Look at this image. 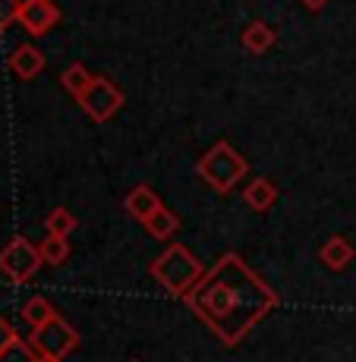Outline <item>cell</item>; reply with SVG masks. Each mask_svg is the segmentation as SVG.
Segmentation results:
<instances>
[{"mask_svg": "<svg viewBox=\"0 0 356 362\" xmlns=\"http://www.w3.org/2000/svg\"><path fill=\"white\" fill-rule=\"evenodd\" d=\"M183 299L224 344H240L246 331L255 328L277 305L271 287H265L234 252L221 255L218 264L205 271Z\"/></svg>", "mask_w": 356, "mask_h": 362, "instance_id": "6da1fadb", "label": "cell"}, {"mask_svg": "<svg viewBox=\"0 0 356 362\" xmlns=\"http://www.w3.org/2000/svg\"><path fill=\"white\" fill-rule=\"evenodd\" d=\"M202 274H205V268L186 246H167L151 262V277L173 296H186L202 281Z\"/></svg>", "mask_w": 356, "mask_h": 362, "instance_id": "7a4b0ae2", "label": "cell"}, {"mask_svg": "<svg viewBox=\"0 0 356 362\" xmlns=\"http://www.w3.org/2000/svg\"><path fill=\"white\" fill-rule=\"evenodd\" d=\"M195 170H199V177L205 180L214 192H230L246 177V158L230 142H214L212 148L202 155V161L195 164Z\"/></svg>", "mask_w": 356, "mask_h": 362, "instance_id": "3957f363", "label": "cell"}, {"mask_svg": "<svg viewBox=\"0 0 356 362\" xmlns=\"http://www.w3.org/2000/svg\"><path fill=\"white\" fill-rule=\"evenodd\" d=\"M29 344L35 346V350H38L41 359L64 362L69 353L79 346V331H76L69 322H64L60 315H54L51 322H45V325H38V328H32Z\"/></svg>", "mask_w": 356, "mask_h": 362, "instance_id": "277c9868", "label": "cell"}, {"mask_svg": "<svg viewBox=\"0 0 356 362\" xmlns=\"http://www.w3.org/2000/svg\"><path fill=\"white\" fill-rule=\"evenodd\" d=\"M41 262V246H32L25 236H13L4 249H0V274H6L13 284H25L38 274Z\"/></svg>", "mask_w": 356, "mask_h": 362, "instance_id": "5b68a950", "label": "cell"}, {"mask_svg": "<svg viewBox=\"0 0 356 362\" xmlns=\"http://www.w3.org/2000/svg\"><path fill=\"white\" fill-rule=\"evenodd\" d=\"M76 101H79V107L86 110L95 123H108L110 117L123 107V92L108 79V76H95V82Z\"/></svg>", "mask_w": 356, "mask_h": 362, "instance_id": "8992f818", "label": "cell"}, {"mask_svg": "<svg viewBox=\"0 0 356 362\" xmlns=\"http://www.w3.org/2000/svg\"><path fill=\"white\" fill-rule=\"evenodd\" d=\"M16 23L23 25L32 38H41L60 23V6L54 0H19Z\"/></svg>", "mask_w": 356, "mask_h": 362, "instance_id": "52a82bcc", "label": "cell"}, {"mask_svg": "<svg viewBox=\"0 0 356 362\" xmlns=\"http://www.w3.org/2000/svg\"><path fill=\"white\" fill-rule=\"evenodd\" d=\"M6 64H10V73L16 76V79L29 82V79H35V76L41 73V69H45V54H41L35 45H19L16 51L10 54Z\"/></svg>", "mask_w": 356, "mask_h": 362, "instance_id": "ba28073f", "label": "cell"}, {"mask_svg": "<svg viewBox=\"0 0 356 362\" xmlns=\"http://www.w3.org/2000/svg\"><path fill=\"white\" fill-rule=\"evenodd\" d=\"M318 259H322L325 268L331 271H344L347 264H350L356 259V249L350 240H344V236H328L325 246L318 249Z\"/></svg>", "mask_w": 356, "mask_h": 362, "instance_id": "9c48e42d", "label": "cell"}, {"mask_svg": "<svg viewBox=\"0 0 356 362\" xmlns=\"http://www.w3.org/2000/svg\"><path fill=\"white\" fill-rule=\"evenodd\" d=\"M275 41H277V32L271 29L265 19H253V23H249L246 29H243V35H240L243 51H249V54L271 51V47H275Z\"/></svg>", "mask_w": 356, "mask_h": 362, "instance_id": "30bf717a", "label": "cell"}, {"mask_svg": "<svg viewBox=\"0 0 356 362\" xmlns=\"http://www.w3.org/2000/svg\"><path fill=\"white\" fill-rule=\"evenodd\" d=\"M123 208H127L136 221H142V224H145V221H149L151 214L161 208V199H158V192L151 189V186L142 183V186H136L127 199H123Z\"/></svg>", "mask_w": 356, "mask_h": 362, "instance_id": "8fae6325", "label": "cell"}, {"mask_svg": "<svg viewBox=\"0 0 356 362\" xmlns=\"http://www.w3.org/2000/svg\"><path fill=\"white\" fill-rule=\"evenodd\" d=\"M243 202H246L253 211H268V208L277 202V186H275V180L255 177L253 183L243 189Z\"/></svg>", "mask_w": 356, "mask_h": 362, "instance_id": "7c38bea8", "label": "cell"}, {"mask_svg": "<svg viewBox=\"0 0 356 362\" xmlns=\"http://www.w3.org/2000/svg\"><path fill=\"white\" fill-rule=\"evenodd\" d=\"M92 82H95V73L86 64H69L64 73H60V86H64L73 98H79V95L86 92Z\"/></svg>", "mask_w": 356, "mask_h": 362, "instance_id": "4fadbf2b", "label": "cell"}, {"mask_svg": "<svg viewBox=\"0 0 356 362\" xmlns=\"http://www.w3.org/2000/svg\"><path fill=\"white\" fill-rule=\"evenodd\" d=\"M177 227H180L177 214H173L171 208H164V205L158 208L149 221H145V230L155 236V240H167V236H173V233H177Z\"/></svg>", "mask_w": 356, "mask_h": 362, "instance_id": "5bb4252c", "label": "cell"}, {"mask_svg": "<svg viewBox=\"0 0 356 362\" xmlns=\"http://www.w3.org/2000/svg\"><path fill=\"white\" fill-rule=\"evenodd\" d=\"M54 315H57V312H54L51 299H45V296H32V299H25V305H23V318H25V325H32V328L51 322Z\"/></svg>", "mask_w": 356, "mask_h": 362, "instance_id": "9a60e30c", "label": "cell"}, {"mask_svg": "<svg viewBox=\"0 0 356 362\" xmlns=\"http://www.w3.org/2000/svg\"><path fill=\"white\" fill-rule=\"evenodd\" d=\"M45 230L51 236H69L76 230V218L69 214V208H54L45 218Z\"/></svg>", "mask_w": 356, "mask_h": 362, "instance_id": "2e32d148", "label": "cell"}, {"mask_svg": "<svg viewBox=\"0 0 356 362\" xmlns=\"http://www.w3.org/2000/svg\"><path fill=\"white\" fill-rule=\"evenodd\" d=\"M41 255H45L47 264H64L69 259V236H51L41 243Z\"/></svg>", "mask_w": 356, "mask_h": 362, "instance_id": "e0dca14e", "label": "cell"}, {"mask_svg": "<svg viewBox=\"0 0 356 362\" xmlns=\"http://www.w3.org/2000/svg\"><path fill=\"white\" fill-rule=\"evenodd\" d=\"M0 362H41L38 350H35L32 344H25V340H13L10 346H4L0 350Z\"/></svg>", "mask_w": 356, "mask_h": 362, "instance_id": "ac0fdd59", "label": "cell"}, {"mask_svg": "<svg viewBox=\"0 0 356 362\" xmlns=\"http://www.w3.org/2000/svg\"><path fill=\"white\" fill-rule=\"evenodd\" d=\"M16 10H19V0H0V35L6 32L10 23H16Z\"/></svg>", "mask_w": 356, "mask_h": 362, "instance_id": "d6986e66", "label": "cell"}, {"mask_svg": "<svg viewBox=\"0 0 356 362\" xmlns=\"http://www.w3.org/2000/svg\"><path fill=\"white\" fill-rule=\"evenodd\" d=\"M16 337H19L16 328H13V325L6 322V318H0V350H4V346H10Z\"/></svg>", "mask_w": 356, "mask_h": 362, "instance_id": "ffe728a7", "label": "cell"}, {"mask_svg": "<svg viewBox=\"0 0 356 362\" xmlns=\"http://www.w3.org/2000/svg\"><path fill=\"white\" fill-rule=\"evenodd\" d=\"M299 4L306 6V10H312V13H318L322 6H328V0H299Z\"/></svg>", "mask_w": 356, "mask_h": 362, "instance_id": "44dd1931", "label": "cell"}, {"mask_svg": "<svg viewBox=\"0 0 356 362\" xmlns=\"http://www.w3.org/2000/svg\"><path fill=\"white\" fill-rule=\"evenodd\" d=\"M41 362H54V359H41Z\"/></svg>", "mask_w": 356, "mask_h": 362, "instance_id": "7402d4cb", "label": "cell"}, {"mask_svg": "<svg viewBox=\"0 0 356 362\" xmlns=\"http://www.w3.org/2000/svg\"><path fill=\"white\" fill-rule=\"evenodd\" d=\"M132 362H139V359H132Z\"/></svg>", "mask_w": 356, "mask_h": 362, "instance_id": "603a6c76", "label": "cell"}]
</instances>
